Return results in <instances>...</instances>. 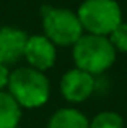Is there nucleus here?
Returning <instances> with one entry per match:
<instances>
[{
  "label": "nucleus",
  "instance_id": "obj_7",
  "mask_svg": "<svg viewBox=\"0 0 127 128\" xmlns=\"http://www.w3.org/2000/svg\"><path fill=\"white\" fill-rule=\"evenodd\" d=\"M28 34L23 29L15 26H2L0 28V63L12 65L23 57Z\"/></svg>",
  "mask_w": 127,
  "mask_h": 128
},
{
  "label": "nucleus",
  "instance_id": "obj_8",
  "mask_svg": "<svg viewBox=\"0 0 127 128\" xmlns=\"http://www.w3.org/2000/svg\"><path fill=\"white\" fill-rule=\"evenodd\" d=\"M47 128H90V122L80 110L65 107L51 115Z\"/></svg>",
  "mask_w": 127,
  "mask_h": 128
},
{
  "label": "nucleus",
  "instance_id": "obj_3",
  "mask_svg": "<svg viewBox=\"0 0 127 128\" xmlns=\"http://www.w3.org/2000/svg\"><path fill=\"white\" fill-rule=\"evenodd\" d=\"M77 16L83 31L104 38L122 23V12L116 0H85L78 6Z\"/></svg>",
  "mask_w": 127,
  "mask_h": 128
},
{
  "label": "nucleus",
  "instance_id": "obj_4",
  "mask_svg": "<svg viewBox=\"0 0 127 128\" xmlns=\"http://www.w3.org/2000/svg\"><path fill=\"white\" fill-rule=\"evenodd\" d=\"M44 36L54 46H73L83 36L77 13L67 8H47L42 15Z\"/></svg>",
  "mask_w": 127,
  "mask_h": 128
},
{
  "label": "nucleus",
  "instance_id": "obj_12",
  "mask_svg": "<svg viewBox=\"0 0 127 128\" xmlns=\"http://www.w3.org/2000/svg\"><path fill=\"white\" fill-rule=\"evenodd\" d=\"M8 78H10L8 66L0 63V91H3V88H7V84H8Z\"/></svg>",
  "mask_w": 127,
  "mask_h": 128
},
{
  "label": "nucleus",
  "instance_id": "obj_11",
  "mask_svg": "<svg viewBox=\"0 0 127 128\" xmlns=\"http://www.w3.org/2000/svg\"><path fill=\"white\" fill-rule=\"evenodd\" d=\"M109 42L116 52H127V23L122 21L114 31L109 34Z\"/></svg>",
  "mask_w": 127,
  "mask_h": 128
},
{
  "label": "nucleus",
  "instance_id": "obj_6",
  "mask_svg": "<svg viewBox=\"0 0 127 128\" xmlns=\"http://www.w3.org/2000/svg\"><path fill=\"white\" fill-rule=\"evenodd\" d=\"M95 91V78L78 68H72L62 76L60 92L69 102H83Z\"/></svg>",
  "mask_w": 127,
  "mask_h": 128
},
{
  "label": "nucleus",
  "instance_id": "obj_1",
  "mask_svg": "<svg viewBox=\"0 0 127 128\" xmlns=\"http://www.w3.org/2000/svg\"><path fill=\"white\" fill-rule=\"evenodd\" d=\"M8 94L18 102L21 109L42 107L51 97V84L42 72L31 66H18L10 72Z\"/></svg>",
  "mask_w": 127,
  "mask_h": 128
},
{
  "label": "nucleus",
  "instance_id": "obj_2",
  "mask_svg": "<svg viewBox=\"0 0 127 128\" xmlns=\"http://www.w3.org/2000/svg\"><path fill=\"white\" fill-rule=\"evenodd\" d=\"M72 57L77 68L93 76L111 68L116 60V50L104 36L83 34L73 44Z\"/></svg>",
  "mask_w": 127,
  "mask_h": 128
},
{
  "label": "nucleus",
  "instance_id": "obj_5",
  "mask_svg": "<svg viewBox=\"0 0 127 128\" xmlns=\"http://www.w3.org/2000/svg\"><path fill=\"white\" fill-rule=\"evenodd\" d=\"M23 57L31 68L38 72H46L54 66L57 52H55V46L44 34H34L28 36Z\"/></svg>",
  "mask_w": 127,
  "mask_h": 128
},
{
  "label": "nucleus",
  "instance_id": "obj_10",
  "mask_svg": "<svg viewBox=\"0 0 127 128\" xmlns=\"http://www.w3.org/2000/svg\"><path fill=\"white\" fill-rule=\"evenodd\" d=\"M90 128H124V118L111 110L99 112L90 122Z\"/></svg>",
  "mask_w": 127,
  "mask_h": 128
},
{
  "label": "nucleus",
  "instance_id": "obj_9",
  "mask_svg": "<svg viewBox=\"0 0 127 128\" xmlns=\"http://www.w3.org/2000/svg\"><path fill=\"white\" fill-rule=\"evenodd\" d=\"M21 120V107L8 94L0 91V128H16Z\"/></svg>",
  "mask_w": 127,
  "mask_h": 128
}]
</instances>
